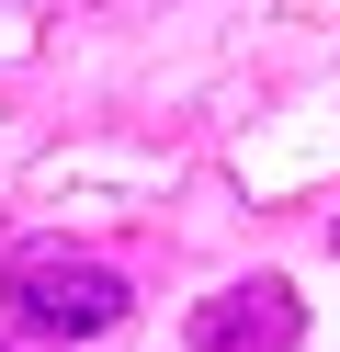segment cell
Wrapping results in <instances>:
<instances>
[{
  "label": "cell",
  "mask_w": 340,
  "mask_h": 352,
  "mask_svg": "<svg viewBox=\"0 0 340 352\" xmlns=\"http://www.w3.org/2000/svg\"><path fill=\"white\" fill-rule=\"evenodd\" d=\"M0 307H12V329H23V341H102V329L125 318L136 296H125V273H113V261L57 250V239H45V250H23V261H12Z\"/></svg>",
  "instance_id": "6da1fadb"
},
{
  "label": "cell",
  "mask_w": 340,
  "mask_h": 352,
  "mask_svg": "<svg viewBox=\"0 0 340 352\" xmlns=\"http://www.w3.org/2000/svg\"><path fill=\"white\" fill-rule=\"evenodd\" d=\"M295 329H306V307H295L284 273L216 284V296L193 307V352H295Z\"/></svg>",
  "instance_id": "7a4b0ae2"
},
{
  "label": "cell",
  "mask_w": 340,
  "mask_h": 352,
  "mask_svg": "<svg viewBox=\"0 0 340 352\" xmlns=\"http://www.w3.org/2000/svg\"><path fill=\"white\" fill-rule=\"evenodd\" d=\"M329 250H340V228H329Z\"/></svg>",
  "instance_id": "3957f363"
}]
</instances>
